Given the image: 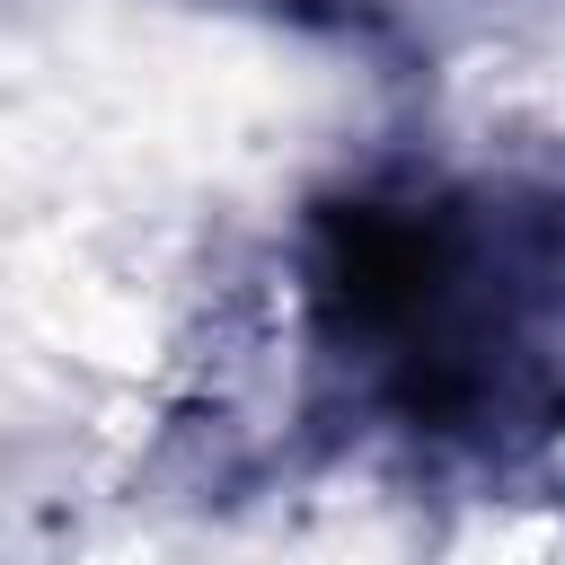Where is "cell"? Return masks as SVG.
Segmentation results:
<instances>
[{
    "label": "cell",
    "instance_id": "cell-1",
    "mask_svg": "<svg viewBox=\"0 0 565 565\" xmlns=\"http://www.w3.org/2000/svg\"><path fill=\"white\" fill-rule=\"evenodd\" d=\"M291 274L327 424L433 468L565 433V185L371 177L309 212Z\"/></svg>",
    "mask_w": 565,
    "mask_h": 565
},
{
    "label": "cell",
    "instance_id": "cell-2",
    "mask_svg": "<svg viewBox=\"0 0 565 565\" xmlns=\"http://www.w3.org/2000/svg\"><path fill=\"white\" fill-rule=\"evenodd\" d=\"M309 9H327L335 26H353V35H450V26H477V18H494V9H512V0H309Z\"/></svg>",
    "mask_w": 565,
    "mask_h": 565
}]
</instances>
